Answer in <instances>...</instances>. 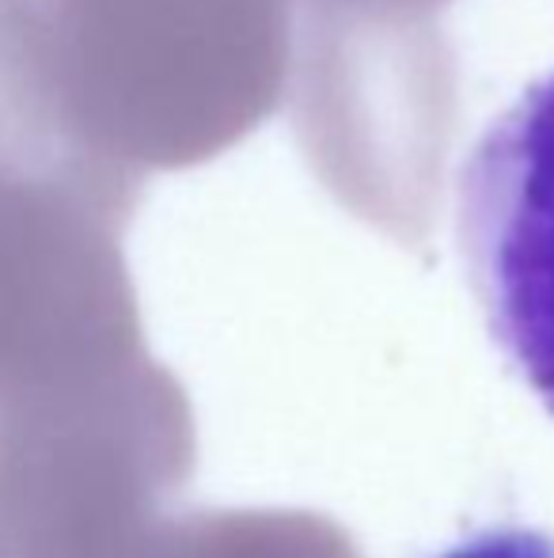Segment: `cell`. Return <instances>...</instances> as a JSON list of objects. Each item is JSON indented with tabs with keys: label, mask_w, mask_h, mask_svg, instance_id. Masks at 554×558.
<instances>
[{
	"label": "cell",
	"mask_w": 554,
	"mask_h": 558,
	"mask_svg": "<svg viewBox=\"0 0 554 558\" xmlns=\"http://www.w3.org/2000/svg\"><path fill=\"white\" fill-rule=\"evenodd\" d=\"M84 133L134 171L190 168L288 84L296 0H38Z\"/></svg>",
	"instance_id": "1"
},
{
	"label": "cell",
	"mask_w": 554,
	"mask_h": 558,
	"mask_svg": "<svg viewBox=\"0 0 554 558\" xmlns=\"http://www.w3.org/2000/svg\"><path fill=\"white\" fill-rule=\"evenodd\" d=\"M456 240L490 335L554 414V69L464 156Z\"/></svg>",
	"instance_id": "2"
},
{
	"label": "cell",
	"mask_w": 554,
	"mask_h": 558,
	"mask_svg": "<svg viewBox=\"0 0 554 558\" xmlns=\"http://www.w3.org/2000/svg\"><path fill=\"white\" fill-rule=\"evenodd\" d=\"M140 179H0V414L35 380L65 316L111 266Z\"/></svg>",
	"instance_id": "3"
},
{
	"label": "cell",
	"mask_w": 554,
	"mask_h": 558,
	"mask_svg": "<svg viewBox=\"0 0 554 558\" xmlns=\"http://www.w3.org/2000/svg\"><path fill=\"white\" fill-rule=\"evenodd\" d=\"M140 179L84 133L38 0H0V179Z\"/></svg>",
	"instance_id": "4"
},
{
	"label": "cell",
	"mask_w": 554,
	"mask_h": 558,
	"mask_svg": "<svg viewBox=\"0 0 554 558\" xmlns=\"http://www.w3.org/2000/svg\"><path fill=\"white\" fill-rule=\"evenodd\" d=\"M436 558H554V539L535 529H490Z\"/></svg>",
	"instance_id": "5"
},
{
	"label": "cell",
	"mask_w": 554,
	"mask_h": 558,
	"mask_svg": "<svg viewBox=\"0 0 554 558\" xmlns=\"http://www.w3.org/2000/svg\"><path fill=\"white\" fill-rule=\"evenodd\" d=\"M354 4H372V8H392V12H421V15H433L436 4L444 0H354Z\"/></svg>",
	"instance_id": "6"
}]
</instances>
